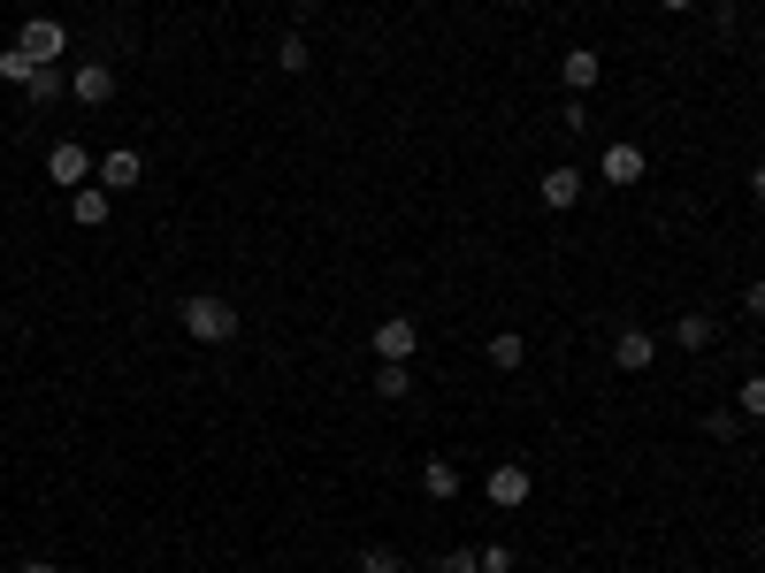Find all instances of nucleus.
Wrapping results in <instances>:
<instances>
[{
	"mask_svg": "<svg viewBox=\"0 0 765 573\" xmlns=\"http://www.w3.org/2000/svg\"><path fill=\"white\" fill-rule=\"evenodd\" d=\"M176 321H184L192 344H230V337H238V306H230L222 290H184Z\"/></svg>",
	"mask_w": 765,
	"mask_h": 573,
	"instance_id": "nucleus-1",
	"label": "nucleus"
},
{
	"mask_svg": "<svg viewBox=\"0 0 765 573\" xmlns=\"http://www.w3.org/2000/svg\"><path fill=\"white\" fill-rule=\"evenodd\" d=\"M15 46H23V54H31L39 69H54V62H62V46H69V31H62L54 15H31V23L15 31Z\"/></svg>",
	"mask_w": 765,
	"mask_h": 573,
	"instance_id": "nucleus-2",
	"label": "nucleus"
},
{
	"mask_svg": "<svg viewBox=\"0 0 765 573\" xmlns=\"http://www.w3.org/2000/svg\"><path fill=\"white\" fill-rule=\"evenodd\" d=\"M46 176H54L62 191H77V184H92V176H100V161H92V153H85L77 139H62L54 153H46Z\"/></svg>",
	"mask_w": 765,
	"mask_h": 573,
	"instance_id": "nucleus-3",
	"label": "nucleus"
},
{
	"mask_svg": "<svg viewBox=\"0 0 765 573\" xmlns=\"http://www.w3.org/2000/svg\"><path fill=\"white\" fill-rule=\"evenodd\" d=\"M528 489H536V474H528V466H513V459L482 474V497H490L498 513H505V505H528Z\"/></svg>",
	"mask_w": 765,
	"mask_h": 573,
	"instance_id": "nucleus-4",
	"label": "nucleus"
},
{
	"mask_svg": "<svg viewBox=\"0 0 765 573\" xmlns=\"http://www.w3.org/2000/svg\"><path fill=\"white\" fill-rule=\"evenodd\" d=\"M643 168H651V161H643L635 139H612L605 153H598V176H605V184H643Z\"/></svg>",
	"mask_w": 765,
	"mask_h": 573,
	"instance_id": "nucleus-5",
	"label": "nucleus"
},
{
	"mask_svg": "<svg viewBox=\"0 0 765 573\" xmlns=\"http://www.w3.org/2000/svg\"><path fill=\"white\" fill-rule=\"evenodd\" d=\"M69 92H77L85 108H108V100H116V69H108V62H77Z\"/></svg>",
	"mask_w": 765,
	"mask_h": 573,
	"instance_id": "nucleus-6",
	"label": "nucleus"
},
{
	"mask_svg": "<svg viewBox=\"0 0 765 573\" xmlns=\"http://www.w3.org/2000/svg\"><path fill=\"white\" fill-rule=\"evenodd\" d=\"M414 344H422V329H414L406 313L375 321V360H414Z\"/></svg>",
	"mask_w": 765,
	"mask_h": 573,
	"instance_id": "nucleus-7",
	"label": "nucleus"
},
{
	"mask_svg": "<svg viewBox=\"0 0 765 573\" xmlns=\"http://www.w3.org/2000/svg\"><path fill=\"white\" fill-rule=\"evenodd\" d=\"M139 176H146V161H139V145H116V153L100 161V184H108V191H139Z\"/></svg>",
	"mask_w": 765,
	"mask_h": 573,
	"instance_id": "nucleus-8",
	"label": "nucleus"
},
{
	"mask_svg": "<svg viewBox=\"0 0 765 573\" xmlns=\"http://www.w3.org/2000/svg\"><path fill=\"white\" fill-rule=\"evenodd\" d=\"M658 360V337H643V329H620V344H612V367L620 375H643Z\"/></svg>",
	"mask_w": 765,
	"mask_h": 573,
	"instance_id": "nucleus-9",
	"label": "nucleus"
},
{
	"mask_svg": "<svg viewBox=\"0 0 765 573\" xmlns=\"http://www.w3.org/2000/svg\"><path fill=\"white\" fill-rule=\"evenodd\" d=\"M559 77H567V92H590V85L605 77V62H598V46H567V62H559Z\"/></svg>",
	"mask_w": 765,
	"mask_h": 573,
	"instance_id": "nucleus-10",
	"label": "nucleus"
},
{
	"mask_svg": "<svg viewBox=\"0 0 765 573\" xmlns=\"http://www.w3.org/2000/svg\"><path fill=\"white\" fill-rule=\"evenodd\" d=\"M536 199H544V207H575V199H582V168H544Z\"/></svg>",
	"mask_w": 765,
	"mask_h": 573,
	"instance_id": "nucleus-11",
	"label": "nucleus"
},
{
	"mask_svg": "<svg viewBox=\"0 0 765 573\" xmlns=\"http://www.w3.org/2000/svg\"><path fill=\"white\" fill-rule=\"evenodd\" d=\"M108 199H116L108 184H77V191H69V207H77V222H85V230H100V222H108Z\"/></svg>",
	"mask_w": 765,
	"mask_h": 573,
	"instance_id": "nucleus-12",
	"label": "nucleus"
},
{
	"mask_svg": "<svg viewBox=\"0 0 765 573\" xmlns=\"http://www.w3.org/2000/svg\"><path fill=\"white\" fill-rule=\"evenodd\" d=\"M422 489H429L437 505H452V497H459V466H452V459H429V466H422Z\"/></svg>",
	"mask_w": 765,
	"mask_h": 573,
	"instance_id": "nucleus-13",
	"label": "nucleus"
},
{
	"mask_svg": "<svg viewBox=\"0 0 765 573\" xmlns=\"http://www.w3.org/2000/svg\"><path fill=\"white\" fill-rule=\"evenodd\" d=\"M482 360H490V367H498V375H513V367H521V360H528V344H521V337H513V329H498V337H490V352H482Z\"/></svg>",
	"mask_w": 765,
	"mask_h": 573,
	"instance_id": "nucleus-14",
	"label": "nucleus"
},
{
	"mask_svg": "<svg viewBox=\"0 0 765 573\" xmlns=\"http://www.w3.org/2000/svg\"><path fill=\"white\" fill-rule=\"evenodd\" d=\"M406 390H414V375H406V360H375V398H391V406H398Z\"/></svg>",
	"mask_w": 765,
	"mask_h": 573,
	"instance_id": "nucleus-15",
	"label": "nucleus"
},
{
	"mask_svg": "<svg viewBox=\"0 0 765 573\" xmlns=\"http://www.w3.org/2000/svg\"><path fill=\"white\" fill-rule=\"evenodd\" d=\"M674 344H681V352H704V344H712V313H681V321H674Z\"/></svg>",
	"mask_w": 765,
	"mask_h": 573,
	"instance_id": "nucleus-16",
	"label": "nucleus"
},
{
	"mask_svg": "<svg viewBox=\"0 0 765 573\" xmlns=\"http://www.w3.org/2000/svg\"><path fill=\"white\" fill-rule=\"evenodd\" d=\"M0 77H8V85H31V77H39V62H31L23 46H0Z\"/></svg>",
	"mask_w": 765,
	"mask_h": 573,
	"instance_id": "nucleus-17",
	"label": "nucleus"
},
{
	"mask_svg": "<svg viewBox=\"0 0 765 573\" xmlns=\"http://www.w3.org/2000/svg\"><path fill=\"white\" fill-rule=\"evenodd\" d=\"M306 62H314V46H306L299 31H284L276 38V69H306Z\"/></svg>",
	"mask_w": 765,
	"mask_h": 573,
	"instance_id": "nucleus-18",
	"label": "nucleus"
},
{
	"mask_svg": "<svg viewBox=\"0 0 765 573\" xmlns=\"http://www.w3.org/2000/svg\"><path fill=\"white\" fill-rule=\"evenodd\" d=\"M23 92H31V100H62V92H69V77H62V69H39Z\"/></svg>",
	"mask_w": 765,
	"mask_h": 573,
	"instance_id": "nucleus-19",
	"label": "nucleus"
},
{
	"mask_svg": "<svg viewBox=\"0 0 765 573\" xmlns=\"http://www.w3.org/2000/svg\"><path fill=\"white\" fill-rule=\"evenodd\" d=\"M735 414H751V421H765V375H751V383H743V398H735Z\"/></svg>",
	"mask_w": 765,
	"mask_h": 573,
	"instance_id": "nucleus-20",
	"label": "nucleus"
},
{
	"mask_svg": "<svg viewBox=\"0 0 765 573\" xmlns=\"http://www.w3.org/2000/svg\"><path fill=\"white\" fill-rule=\"evenodd\" d=\"M735 429H743V414H704V436H720V443H728Z\"/></svg>",
	"mask_w": 765,
	"mask_h": 573,
	"instance_id": "nucleus-21",
	"label": "nucleus"
},
{
	"mask_svg": "<svg viewBox=\"0 0 765 573\" xmlns=\"http://www.w3.org/2000/svg\"><path fill=\"white\" fill-rule=\"evenodd\" d=\"M474 559H482V573H513V551H505V543H490V551H474Z\"/></svg>",
	"mask_w": 765,
	"mask_h": 573,
	"instance_id": "nucleus-22",
	"label": "nucleus"
},
{
	"mask_svg": "<svg viewBox=\"0 0 765 573\" xmlns=\"http://www.w3.org/2000/svg\"><path fill=\"white\" fill-rule=\"evenodd\" d=\"M360 573H398V559L391 551H360Z\"/></svg>",
	"mask_w": 765,
	"mask_h": 573,
	"instance_id": "nucleus-23",
	"label": "nucleus"
},
{
	"mask_svg": "<svg viewBox=\"0 0 765 573\" xmlns=\"http://www.w3.org/2000/svg\"><path fill=\"white\" fill-rule=\"evenodd\" d=\"M445 573H482V559L474 551H445Z\"/></svg>",
	"mask_w": 765,
	"mask_h": 573,
	"instance_id": "nucleus-24",
	"label": "nucleus"
},
{
	"mask_svg": "<svg viewBox=\"0 0 765 573\" xmlns=\"http://www.w3.org/2000/svg\"><path fill=\"white\" fill-rule=\"evenodd\" d=\"M743 306H751V313H765V284H751V290H743Z\"/></svg>",
	"mask_w": 765,
	"mask_h": 573,
	"instance_id": "nucleus-25",
	"label": "nucleus"
},
{
	"mask_svg": "<svg viewBox=\"0 0 765 573\" xmlns=\"http://www.w3.org/2000/svg\"><path fill=\"white\" fill-rule=\"evenodd\" d=\"M751 199H765V168H751Z\"/></svg>",
	"mask_w": 765,
	"mask_h": 573,
	"instance_id": "nucleus-26",
	"label": "nucleus"
},
{
	"mask_svg": "<svg viewBox=\"0 0 765 573\" xmlns=\"http://www.w3.org/2000/svg\"><path fill=\"white\" fill-rule=\"evenodd\" d=\"M23 573H54V566H46V559H31V566H23Z\"/></svg>",
	"mask_w": 765,
	"mask_h": 573,
	"instance_id": "nucleus-27",
	"label": "nucleus"
},
{
	"mask_svg": "<svg viewBox=\"0 0 765 573\" xmlns=\"http://www.w3.org/2000/svg\"><path fill=\"white\" fill-rule=\"evenodd\" d=\"M658 8H697V0H658Z\"/></svg>",
	"mask_w": 765,
	"mask_h": 573,
	"instance_id": "nucleus-28",
	"label": "nucleus"
},
{
	"mask_svg": "<svg viewBox=\"0 0 765 573\" xmlns=\"http://www.w3.org/2000/svg\"><path fill=\"white\" fill-rule=\"evenodd\" d=\"M292 8H321V0H292Z\"/></svg>",
	"mask_w": 765,
	"mask_h": 573,
	"instance_id": "nucleus-29",
	"label": "nucleus"
},
{
	"mask_svg": "<svg viewBox=\"0 0 765 573\" xmlns=\"http://www.w3.org/2000/svg\"><path fill=\"white\" fill-rule=\"evenodd\" d=\"M758 145H765V139H758Z\"/></svg>",
	"mask_w": 765,
	"mask_h": 573,
	"instance_id": "nucleus-30",
	"label": "nucleus"
}]
</instances>
